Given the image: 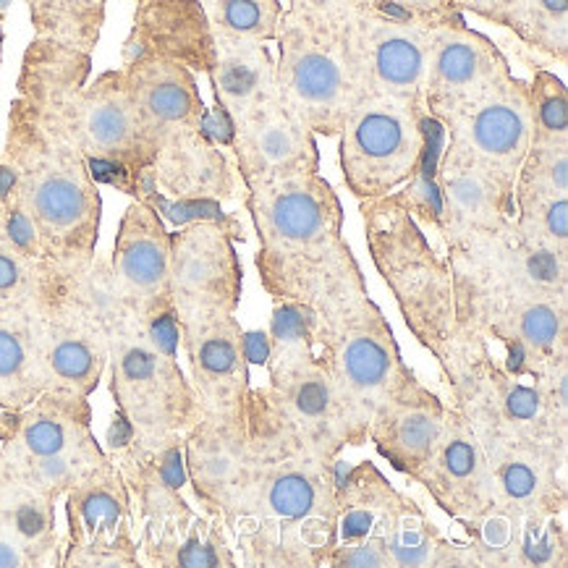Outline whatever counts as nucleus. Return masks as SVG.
<instances>
[{
    "label": "nucleus",
    "mask_w": 568,
    "mask_h": 568,
    "mask_svg": "<svg viewBox=\"0 0 568 568\" xmlns=\"http://www.w3.org/2000/svg\"><path fill=\"white\" fill-rule=\"evenodd\" d=\"M108 262L131 315L158 327L176 325L171 302V231L155 205L134 200L123 210Z\"/></svg>",
    "instance_id": "412c9836"
},
{
    "label": "nucleus",
    "mask_w": 568,
    "mask_h": 568,
    "mask_svg": "<svg viewBox=\"0 0 568 568\" xmlns=\"http://www.w3.org/2000/svg\"><path fill=\"white\" fill-rule=\"evenodd\" d=\"M529 111L531 144L568 148V92L564 79L548 69H535L529 82Z\"/></svg>",
    "instance_id": "79ce46f5"
},
{
    "label": "nucleus",
    "mask_w": 568,
    "mask_h": 568,
    "mask_svg": "<svg viewBox=\"0 0 568 568\" xmlns=\"http://www.w3.org/2000/svg\"><path fill=\"white\" fill-rule=\"evenodd\" d=\"M267 338L265 404L275 422L304 448L341 458L346 448L367 443L315 344V310L275 302Z\"/></svg>",
    "instance_id": "0eeeda50"
},
{
    "label": "nucleus",
    "mask_w": 568,
    "mask_h": 568,
    "mask_svg": "<svg viewBox=\"0 0 568 568\" xmlns=\"http://www.w3.org/2000/svg\"><path fill=\"white\" fill-rule=\"evenodd\" d=\"M34 38L94 53L105 24L108 0H24Z\"/></svg>",
    "instance_id": "58836bf2"
},
{
    "label": "nucleus",
    "mask_w": 568,
    "mask_h": 568,
    "mask_svg": "<svg viewBox=\"0 0 568 568\" xmlns=\"http://www.w3.org/2000/svg\"><path fill=\"white\" fill-rule=\"evenodd\" d=\"M176 325L129 315L108 338V390L115 417L136 438L184 435L200 419V400L179 367Z\"/></svg>",
    "instance_id": "6e6552de"
},
{
    "label": "nucleus",
    "mask_w": 568,
    "mask_h": 568,
    "mask_svg": "<svg viewBox=\"0 0 568 568\" xmlns=\"http://www.w3.org/2000/svg\"><path fill=\"white\" fill-rule=\"evenodd\" d=\"M40 315H0V409H19L45 390Z\"/></svg>",
    "instance_id": "c9c22d12"
},
{
    "label": "nucleus",
    "mask_w": 568,
    "mask_h": 568,
    "mask_svg": "<svg viewBox=\"0 0 568 568\" xmlns=\"http://www.w3.org/2000/svg\"><path fill=\"white\" fill-rule=\"evenodd\" d=\"M111 429L108 456L119 466L123 483L131 495L134 529H140L136 542L152 540L163 529L181 519H189L194 508L184 498V435L169 438H136L115 417Z\"/></svg>",
    "instance_id": "a211bd4d"
},
{
    "label": "nucleus",
    "mask_w": 568,
    "mask_h": 568,
    "mask_svg": "<svg viewBox=\"0 0 568 568\" xmlns=\"http://www.w3.org/2000/svg\"><path fill=\"white\" fill-rule=\"evenodd\" d=\"M315 344L348 412L364 429L381 406L419 381L367 288L344 291L315 307Z\"/></svg>",
    "instance_id": "1a4fd4ad"
},
{
    "label": "nucleus",
    "mask_w": 568,
    "mask_h": 568,
    "mask_svg": "<svg viewBox=\"0 0 568 568\" xmlns=\"http://www.w3.org/2000/svg\"><path fill=\"white\" fill-rule=\"evenodd\" d=\"M92 55L34 38L21 58L17 98L32 119L87 160L94 176L152 205V150L126 87L123 69L94 82Z\"/></svg>",
    "instance_id": "f257e3e1"
},
{
    "label": "nucleus",
    "mask_w": 568,
    "mask_h": 568,
    "mask_svg": "<svg viewBox=\"0 0 568 568\" xmlns=\"http://www.w3.org/2000/svg\"><path fill=\"white\" fill-rule=\"evenodd\" d=\"M229 144L244 189L302 176V173H320L317 134L304 126L281 103V98L236 123L229 131Z\"/></svg>",
    "instance_id": "bb28decb"
},
{
    "label": "nucleus",
    "mask_w": 568,
    "mask_h": 568,
    "mask_svg": "<svg viewBox=\"0 0 568 568\" xmlns=\"http://www.w3.org/2000/svg\"><path fill=\"white\" fill-rule=\"evenodd\" d=\"M511 74V63L500 53V48L487 34L466 24L464 17L438 21L429 27L425 84H422L427 119L443 123Z\"/></svg>",
    "instance_id": "aec40b11"
},
{
    "label": "nucleus",
    "mask_w": 568,
    "mask_h": 568,
    "mask_svg": "<svg viewBox=\"0 0 568 568\" xmlns=\"http://www.w3.org/2000/svg\"><path fill=\"white\" fill-rule=\"evenodd\" d=\"M257 466L242 521L231 531L239 564L250 568H323L338 542L336 485L341 458L304 448L252 388Z\"/></svg>",
    "instance_id": "f03ea898"
},
{
    "label": "nucleus",
    "mask_w": 568,
    "mask_h": 568,
    "mask_svg": "<svg viewBox=\"0 0 568 568\" xmlns=\"http://www.w3.org/2000/svg\"><path fill=\"white\" fill-rule=\"evenodd\" d=\"M348 45L364 94L400 100L425 111L422 84H425L429 24L359 6V11L348 21Z\"/></svg>",
    "instance_id": "6ab92c4d"
},
{
    "label": "nucleus",
    "mask_w": 568,
    "mask_h": 568,
    "mask_svg": "<svg viewBox=\"0 0 568 568\" xmlns=\"http://www.w3.org/2000/svg\"><path fill=\"white\" fill-rule=\"evenodd\" d=\"M493 477V506L519 516H566L568 443L479 438Z\"/></svg>",
    "instance_id": "b1692460"
},
{
    "label": "nucleus",
    "mask_w": 568,
    "mask_h": 568,
    "mask_svg": "<svg viewBox=\"0 0 568 568\" xmlns=\"http://www.w3.org/2000/svg\"><path fill=\"white\" fill-rule=\"evenodd\" d=\"M440 126L448 134V150L516 181V171L531 144L529 82L514 74L506 77L448 115Z\"/></svg>",
    "instance_id": "5701e85b"
},
{
    "label": "nucleus",
    "mask_w": 568,
    "mask_h": 568,
    "mask_svg": "<svg viewBox=\"0 0 568 568\" xmlns=\"http://www.w3.org/2000/svg\"><path fill=\"white\" fill-rule=\"evenodd\" d=\"M362 221L373 265L396 298L409 333L435 356L446 381L456 373L469 346L458 331L448 260L435 252L425 229L414 221L396 192L364 200Z\"/></svg>",
    "instance_id": "423d86ee"
},
{
    "label": "nucleus",
    "mask_w": 568,
    "mask_h": 568,
    "mask_svg": "<svg viewBox=\"0 0 568 568\" xmlns=\"http://www.w3.org/2000/svg\"><path fill=\"white\" fill-rule=\"evenodd\" d=\"M487 344L504 346L500 362L516 377H537L548 364L568 356V296L521 298L495 312L485 325Z\"/></svg>",
    "instance_id": "c85d7f7f"
},
{
    "label": "nucleus",
    "mask_w": 568,
    "mask_h": 568,
    "mask_svg": "<svg viewBox=\"0 0 568 568\" xmlns=\"http://www.w3.org/2000/svg\"><path fill=\"white\" fill-rule=\"evenodd\" d=\"M254 466L257 438L250 404L242 412H200L184 433L186 485L200 511L221 521L229 535L246 511Z\"/></svg>",
    "instance_id": "4468645a"
},
{
    "label": "nucleus",
    "mask_w": 568,
    "mask_h": 568,
    "mask_svg": "<svg viewBox=\"0 0 568 568\" xmlns=\"http://www.w3.org/2000/svg\"><path fill=\"white\" fill-rule=\"evenodd\" d=\"M438 192V233L446 250L504 229L514 217V179L443 150L433 173Z\"/></svg>",
    "instance_id": "393cba45"
},
{
    "label": "nucleus",
    "mask_w": 568,
    "mask_h": 568,
    "mask_svg": "<svg viewBox=\"0 0 568 568\" xmlns=\"http://www.w3.org/2000/svg\"><path fill=\"white\" fill-rule=\"evenodd\" d=\"M537 393H540L545 409H548L552 425L564 438H568V356H560L540 375L531 377Z\"/></svg>",
    "instance_id": "a18cd8bd"
},
{
    "label": "nucleus",
    "mask_w": 568,
    "mask_h": 568,
    "mask_svg": "<svg viewBox=\"0 0 568 568\" xmlns=\"http://www.w3.org/2000/svg\"><path fill=\"white\" fill-rule=\"evenodd\" d=\"M443 257L454 275L456 320L466 344H483L485 325L506 304L568 296V257L524 242L514 217L504 229L446 250Z\"/></svg>",
    "instance_id": "9b49d317"
},
{
    "label": "nucleus",
    "mask_w": 568,
    "mask_h": 568,
    "mask_svg": "<svg viewBox=\"0 0 568 568\" xmlns=\"http://www.w3.org/2000/svg\"><path fill=\"white\" fill-rule=\"evenodd\" d=\"M142 53L169 58L194 74H207L215 45L200 0H136L134 24L121 58Z\"/></svg>",
    "instance_id": "c756f323"
},
{
    "label": "nucleus",
    "mask_w": 568,
    "mask_h": 568,
    "mask_svg": "<svg viewBox=\"0 0 568 568\" xmlns=\"http://www.w3.org/2000/svg\"><path fill=\"white\" fill-rule=\"evenodd\" d=\"M367 9L390 13L398 19L422 21V24H438L450 17H464L466 0H359Z\"/></svg>",
    "instance_id": "c03bdc74"
},
{
    "label": "nucleus",
    "mask_w": 568,
    "mask_h": 568,
    "mask_svg": "<svg viewBox=\"0 0 568 568\" xmlns=\"http://www.w3.org/2000/svg\"><path fill=\"white\" fill-rule=\"evenodd\" d=\"M291 13L315 21H331V24H348L359 11V0H286Z\"/></svg>",
    "instance_id": "49530a36"
},
{
    "label": "nucleus",
    "mask_w": 568,
    "mask_h": 568,
    "mask_svg": "<svg viewBox=\"0 0 568 568\" xmlns=\"http://www.w3.org/2000/svg\"><path fill=\"white\" fill-rule=\"evenodd\" d=\"M200 3L217 38L275 42L283 17L281 0H200Z\"/></svg>",
    "instance_id": "ea45409f"
},
{
    "label": "nucleus",
    "mask_w": 568,
    "mask_h": 568,
    "mask_svg": "<svg viewBox=\"0 0 568 568\" xmlns=\"http://www.w3.org/2000/svg\"><path fill=\"white\" fill-rule=\"evenodd\" d=\"M550 196H568V148L531 144L516 171L514 207Z\"/></svg>",
    "instance_id": "a19ab883"
},
{
    "label": "nucleus",
    "mask_w": 568,
    "mask_h": 568,
    "mask_svg": "<svg viewBox=\"0 0 568 568\" xmlns=\"http://www.w3.org/2000/svg\"><path fill=\"white\" fill-rule=\"evenodd\" d=\"M236 242L244 244L236 215L194 217L171 233L173 315H236L244 291V267L236 254Z\"/></svg>",
    "instance_id": "f3484780"
},
{
    "label": "nucleus",
    "mask_w": 568,
    "mask_h": 568,
    "mask_svg": "<svg viewBox=\"0 0 568 568\" xmlns=\"http://www.w3.org/2000/svg\"><path fill=\"white\" fill-rule=\"evenodd\" d=\"M0 450L13 483L55 506L108 458L92 433L90 398L53 388L19 409H0Z\"/></svg>",
    "instance_id": "9d476101"
},
{
    "label": "nucleus",
    "mask_w": 568,
    "mask_h": 568,
    "mask_svg": "<svg viewBox=\"0 0 568 568\" xmlns=\"http://www.w3.org/2000/svg\"><path fill=\"white\" fill-rule=\"evenodd\" d=\"M61 568H140L131 495L111 456L63 495Z\"/></svg>",
    "instance_id": "dca6fc26"
},
{
    "label": "nucleus",
    "mask_w": 568,
    "mask_h": 568,
    "mask_svg": "<svg viewBox=\"0 0 568 568\" xmlns=\"http://www.w3.org/2000/svg\"><path fill=\"white\" fill-rule=\"evenodd\" d=\"M448 404L479 438H542L568 443L552 425L540 393L527 377L495 359L490 344H469L456 373L446 377Z\"/></svg>",
    "instance_id": "2eb2a0df"
},
{
    "label": "nucleus",
    "mask_w": 568,
    "mask_h": 568,
    "mask_svg": "<svg viewBox=\"0 0 568 568\" xmlns=\"http://www.w3.org/2000/svg\"><path fill=\"white\" fill-rule=\"evenodd\" d=\"M186 354L189 383L202 412H242L250 404V338L233 312H196L176 317Z\"/></svg>",
    "instance_id": "4be33fe9"
},
{
    "label": "nucleus",
    "mask_w": 568,
    "mask_h": 568,
    "mask_svg": "<svg viewBox=\"0 0 568 568\" xmlns=\"http://www.w3.org/2000/svg\"><path fill=\"white\" fill-rule=\"evenodd\" d=\"M55 262L32 257L0 213V315H40L45 307Z\"/></svg>",
    "instance_id": "4c0bfd02"
},
{
    "label": "nucleus",
    "mask_w": 568,
    "mask_h": 568,
    "mask_svg": "<svg viewBox=\"0 0 568 568\" xmlns=\"http://www.w3.org/2000/svg\"><path fill=\"white\" fill-rule=\"evenodd\" d=\"M427 113L417 105L364 94L338 131L341 176L356 200L396 192L425 169Z\"/></svg>",
    "instance_id": "ddd939ff"
},
{
    "label": "nucleus",
    "mask_w": 568,
    "mask_h": 568,
    "mask_svg": "<svg viewBox=\"0 0 568 568\" xmlns=\"http://www.w3.org/2000/svg\"><path fill=\"white\" fill-rule=\"evenodd\" d=\"M244 205L260 239L254 267L273 302L315 310L344 291L367 288L344 239V205L325 176L302 173L246 189Z\"/></svg>",
    "instance_id": "20e7f679"
},
{
    "label": "nucleus",
    "mask_w": 568,
    "mask_h": 568,
    "mask_svg": "<svg viewBox=\"0 0 568 568\" xmlns=\"http://www.w3.org/2000/svg\"><path fill=\"white\" fill-rule=\"evenodd\" d=\"M417 500L396 490L388 477L373 462H359L338 471V542H377L388 548V540Z\"/></svg>",
    "instance_id": "473e14b6"
},
{
    "label": "nucleus",
    "mask_w": 568,
    "mask_h": 568,
    "mask_svg": "<svg viewBox=\"0 0 568 568\" xmlns=\"http://www.w3.org/2000/svg\"><path fill=\"white\" fill-rule=\"evenodd\" d=\"M213 45L215 55L207 77L229 140V131L236 123L278 98V79L267 42L213 34Z\"/></svg>",
    "instance_id": "2f4dec72"
},
{
    "label": "nucleus",
    "mask_w": 568,
    "mask_h": 568,
    "mask_svg": "<svg viewBox=\"0 0 568 568\" xmlns=\"http://www.w3.org/2000/svg\"><path fill=\"white\" fill-rule=\"evenodd\" d=\"M412 483L425 487L435 506L458 524L493 506V477L483 440L450 404L440 438Z\"/></svg>",
    "instance_id": "cd10ccee"
},
{
    "label": "nucleus",
    "mask_w": 568,
    "mask_h": 568,
    "mask_svg": "<svg viewBox=\"0 0 568 568\" xmlns=\"http://www.w3.org/2000/svg\"><path fill=\"white\" fill-rule=\"evenodd\" d=\"M514 229L537 250L568 257V196H550L514 207Z\"/></svg>",
    "instance_id": "37998d69"
},
{
    "label": "nucleus",
    "mask_w": 568,
    "mask_h": 568,
    "mask_svg": "<svg viewBox=\"0 0 568 568\" xmlns=\"http://www.w3.org/2000/svg\"><path fill=\"white\" fill-rule=\"evenodd\" d=\"M464 11L508 29L548 61L568 63V0H466Z\"/></svg>",
    "instance_id": "f704fd0d"
},
{
    "label": "nucleus",
    "mask_w": 568,
    "mask_h": 568,
    "mask_svg": "<svg viewBox=\"0 0 568 568\" xmlns=\"http://www.w3.org/2000/svg\"><path fill=\"white\" fill-rule=\"evenodd\" d=\"M11 490H13V479H11V475H9V469H6L3 450H0V508H3L6 500H9Z\"/></svg>",
    "instance_id": "de8ad7c7"
},
{
    "label": "nucleus",
    "mask_w": 568,
    "mask_h": 568,
    "mask_svg": "<svg viewBox=\"0 0 568 568\" xmlns=\"http://www.w3.org/2000/svg\"><path fill=\"white\" fill-rule=\"evenodd\" d=\"M61 552L55 504L13 483L0 508V568H58Z\"/></svg>",
    "instance_id": "72a5a7b5"
},
{
    "label": "nucleus",
    "mask_w": 568,
    "mask_h": 568,
    "mask_svg": "<svg viewBox=\"0 0 568 568\" xmlns=\"http://www.w3.org/2000/svg\"><path fill=\"white\" fill-rule=\"evenodd\" d=\"M446 406V400L425 383H412L375 412L367 425V440L381 458L412 483L440 438Z\"/></svg>",
    "instance_id": "7c9ffc66"
},
{
    "label": "nucleus",
    "mask_w": 568,
    "mask_h": 568,
    "mask_svg": "<svg viewBox=\"0 0 568 568\" xmlns=\"http://www.w3.org/2000/svg\"><path fill=\"white\" fill-rule=\"evenodd\" d=\"M275 42L281 103L317 136H338L348 113L364 98L348 45V24L283 11Z\"/></svg>",
    "instance_id": "f8f14e48"
},
{
    "label": "nucleus",
    "mask_w": 568,
    "mask_h": 568,
    "mask_svg": "<svg viewBox=\"0 0 568 568\" xmlns=\"http://www.w3.org/2000/svg\"><path fill=\"white\" fill-rule=\"evenodd\" d=\"M393 568H479L469 542H456L414 504L388 540Z\"/></svg>",
    "instance_id": "e433bc0d"
},
{
    "label": "nucleus",
    "mask_w": 568,
    "mask_h": 568,
    "mask_svg": "<svg viewBox=\"0 0 568 568\" xmlns=\"http://www.w3.org/2000/svg\"><path fill=\"white\" fill-rule=\"evenodd\" d=\"M108 338L111 333L98 317L55 288L53 273L48 302L40 312V359L48 388L90 398L108 369Z\"/></svg>",
    "instance_id": "a878e982"
},
{
    "label": "nucleus",
    "mask_w": 568,
    "mask_h": 568,
    "mask_svg": "<svg viewBox=\"0 0 568 568\" xmlns=\"http://www.w3.org/2000/svg\"><path fill=\"white\" fill-rule=\"evenodd\" d=\"M123 77L152 150V205H217L236 196V171L210 131L196 74L160 55L121 58Z\"/></svg>",
    "instance_id": "39448f33"
},
{
    "label": "nucleus",
    "mask_w": 568,
    "mask_h": 568,
    "mask_svg": "<svg viewBox=\"0 0 568 568\" xmlns=\"http://www.w3.org/2000/svg\"><path fill=\"white\" fill-rule=\"evenodd\" d=\"M0 213L32 257L61 267L98 254L103 196L87 160L40 126L13 98L0 155Z\"/></svg>",
    "instance_id": "7ed1b4c3"
},
{
    "label": "nucleus",
    "mask_w": 568,
    "mask_h": 568,
    "mask_svg": "<svg viewBox=\"0 0 568 568\" xmlns=\"http://www.w3.org/2000/svg\"><path fill=\"white\" fill-rule=\"evenodd\" d=\"M0 63H3V17H0Z\"/></svg>",
    "instance_id": "09e8293b"
}]
</instances>
